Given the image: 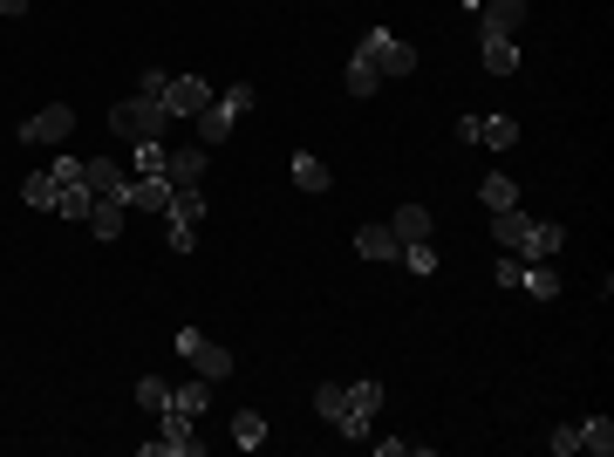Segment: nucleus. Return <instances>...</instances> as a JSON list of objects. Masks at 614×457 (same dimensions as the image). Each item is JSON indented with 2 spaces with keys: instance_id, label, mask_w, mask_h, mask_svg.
Returning a JSON list of instances; mask_svg holds the SVG:
<instances>
[{
  "instance_id": "1",
  "label": "nucleus",
  "mask_w": 614,
  "mask_h": 457,
  "mask_svg": "<svg viewBox=\"0 0 614 457\" xmlns=\"http://www.w3.org/2000/svg\"><path fill=\"white\" fill-rule=\"evenodd\" d=\"M314 410L335 423V437L369 444V423L383 410V382H321V389H314Z\"/></svg>"
},
{
  "instance_id": "2",
  "label": "nucleus",
  "mask_w": 614,
  "mask_h": 457,
  "mask_svg": "<svg viewBox=\"0 0 614 457\" xmlns=\"http://www.w3.org/2000/svg\"><path fill=\"white\" fill-rule=\"evenodd\" d=\"M164 103L157 96H123L110 110V137H123V144H144V137H164Z\"/></svg>"
},
{
  "instance_id": "3",
  "label": "nucleus",
  "mask_w": 614,
  "mask_h": 457,
  "mask_svg": "<svg viewBox=\"0 0 614 457\" xmlns=\"http://www.w3.org/2000/svg\"><path fill=\"white\" fill-rule=\"evenodd\" d=\"M355 55H369V62H376V76H417V48H410V41H396L389 28H369V35L355 41Z\"/></svg>"
},
{
  "instance_id": "4",
  "label": "nucleus",
  "mask_w": 614,
  "mask_h": 457,
  "mask_svg": "<svg viewBox=\"0 0 614 457\" xmlns=\"http://www.w3.org/2000/svg\"><path fill=\"white\" fill-rule=\"evenodd\" d=\"M137 451H144V457H198V451H205V437L192 430V417L164 410V430H157V437H144Z\"/></svg>"
},
{
  "instance_id": "5",
  "label": "nucleus",
  "mask_w": 614,
  "mask_h": 457,
  "mask_svg": "<svg viewBox=\"0 0 614 457\" xmlns=\"http://www.w3.org/2000/svg\"><path fill=\"white\" fill-rule=\"evenodd\" d=\"M178 355H185L205 382H226L232 376V348H219L212 335H198V328H178Z\"/></svg>"
},
{
  "instance_id": "6",
  "label": "nucleus",
  "mask_w": 614,
  "mask_h": 457,
  "mask_svg": "<svg viewBox=\"0 0 614 457\" xmlns=\"http://www.w3.org/2000/svg\"><path fill=\"white\" fill-rule=\"evenodd\" d=\"M69 130H76V110H69V103H48V110H35L21 123V144H62Z\"/></svg>"
},
{
  "instance_id": "7",
  "label": "nucleus",
  "mask_w": 614,
  "mask_h": 457,
  "mask_svg": "<svg viewBox=\"0 0 614 457\" xmlns=\"http://www.w3.org/2000/svg\"><path fill=\"white\" fill-rule=\"evenodd\" d=\"M212 103V82L205 76H171L164 82V116H198Z\"/></svg>"
},
{
  "instance_id": "8",
  "label": "nucleus",
  "mask_w": 614,
  "mask_h": 457,
  "mask_svg": "<svg viewBox=\"0 0 614 457\" xmlns=\"http://www.w3.org/2000/svg\"><path fill=\"white\" fill-rule=\"evenodd\" d=\"M232 130H239V110H232L226 96H212V103L198 110V144H205V151H219Z\"/></svg>"
},
{
  "instance_id": "9",
  "label": "nucleus",
  "mask_w": 614,
  "mask_h": 457,
  "mask_svg": "<svg viewBox=\"0 0 614 457\" xmlns=\"http://www.w3.org/2000/svg\"><path fill=\"white\" fill-rule=\"evenodd\" d=\"M82 185L96 191V198H130V171L110 164V157H82Z\"/></svg>"
},
{
  "instance_id": "10",
  "label": "nucleus",
  "mask_w": 614,
  "mask_h": 457,
  "mask_svg": "<svg viewBox=\"0 0 614 457\" xmlns=\"http://www.w3.org/2000/svg\"><path fill=\"white\" fill-rule=\"evenodd\" d=\"M205 171H212V151H205V144H185V151L164 157V178H171V185H205Z\"/></svg>"
},
{
  "instance_id": "11",
  "label": "nucleus",
  "mask_w": 614,
  "mask_h": 457,
  "mask_svg": "<svg viewBox=\"0 0 614 457\" xmlns=\"http://www.w3.org/2000/svg\"><path fill=\"white\" fill-rule=\"evenodd\" d=\"M123 219H130V198H96V205H89V232H96L103 246L123 232Z\"/></svg>"
},
{
  "instance_id": "12",
  "label": "nucleus",
  "mask_w": 614,
  "mask_h": 457,
  "mask_svg": "<svg viewBox=\"0 0 614 457\" xmlns=\"http://www.w3.org/2000/svg\"><path fill=\"white\" fill-rule=\"evenodd\" d=\"M355 253H362V260H383V267H389V260L403 253V239H396L389 226H362V232H355Z\"/></svg>"
},
{
  "instance_id": "13",
  "label": "nucleus",
  "mask_w": 614,
  "mask_h": 457,
  "mask_svg": "<svg viewBox=\"0 0 614 457\" xmlns=\"http://www.w3.org/2000/svg\"><path fill=\"white\" fill-rule=\"evenodd\" d=\"M567 246V232L553 226V219H533V232H526V246H519V260H553Z\"/></svg>"
},
{
  "instance_id": "14",
  "label": "nucleus",
  "mask_w": 614,
  "mask_h": 457,
  "mask_svg": "<svg viewBox=\"0 0 614 457\" xmlns=\"http://www.w3.org/2000/svg\"><path fill=\"white\" fill-rule=\"evenodd\" d=\"M526 232H533V219H526L519 205H505V212H492V239H499L505 253H519V246H526Z\"/></svg>"
},
{
  "instance_id": "15",
  "label": "nucleus",
  "mask_w": 614,
  "mask_h": 457,
  "mask_svg": "<svg viewBox=\"0 0 614 457\" xmlns=\"http://www.w3.org/2000/svg\"><path fill=\"white\" fill-rule=\"evenodd\" d=\"M171 205V178H130V212H164Z\"/></svg>"
},
{
  "instance_id": "16",
  "label": "nucleus",
  "mask_w": 614,
  "mask_h": 457,
  "mask_svg": "<svg viewBox=\"0 0 614 457\" xmlns=\"http://www.w3.org/2000/svg\"><path fill=\"white\" fill-rule=\"evenodd\" d=\"M526 28V0H492L485 7V35H519Z\"/></svg>"
},
{
  "instance_id": "17",
  "label": "nucleus",
  "mask_w": 614,
  "mask_h": 457,
  "mask_svg": "<svg viewBox=\"0 0 614 457\" xmlns=\"http://www.w3.org/2000/svg\"><path fill=\"white\" fill-rule=\"evenodd\" d=\"M205 403H212V382L198 376V382H171V410L178 417H205Z\"/></svg>"
},
{
  "instance_id": "18",
  "label": "nucleus",
  "mask_w": 614,
  "mask_h": 457,
  "mask_svg": "<svg viewBox=\"0 0 614 457\" xmlns=\"http://www.w3.org/2000/svg\"><path fill=\"white\" fill-rule=\"evenodd\" d=\"M342 89H348V96H376V89H383V76H376V62H369V55H348V69H342Z\"/></svg>"
},
{
  "instance_id": "19",
  "label": "nucleus",
  "mask_w": 614,
  "mask_h": 457,
  "mask_svg": "<svg viewBox=\"0 0 614 457\" xmlns=\"http://www.w3.org/2000/svg\"><path fill=\"white\" fill-rule=\"evenodd\" d=\"M130 157H137V164H130V178H164V137H144V144H130Z\"/></svg>"
},
{
  "instance_id": "20",
  "label": "nucleus",
  "mask_w": 614,
  "mask_h": 457,
  "mask_svg": "<svg viewBox=\"0 0 614 457\" xmlns=\"http://www.w3.org/2000/svg\"><path fill=\"white\" fill-rule=\"evenodd\" d=\"M478 144L512 151V144H519V116H478Z\"/></svg>"
},
{
  "instance_id": "21",
  "label": "nucleus",
  "mask_w": 614,
  "mask_h": 457,
  "mask_svg": "<svg viewBox=\"0 0 614 457\" xmlns=\"http://www.w3.org/2000/svg\"><path fill=\"white\" fill-rule=\"evenodd\" d=\"M287 164H294V185H301V191H314V198L328 191V164H321V157H314V151H294V157H287Z\"/></svg>"
},
{
  "instance_id": "22",
  "label": "nucleus",
  "mask_w": 614,
  "mask_h": 457,
  "mask_svg": "<svg viewBox=\"0 0 614 457\" xmlns=\"http://www.w3.org/2000/svg\"><path fill=\"white\" fill-rule=\"evenodd\" d=\"M485 69H492V76H512V69H519V41L512 35H485Z\"/></svg>"
},
{
  "instance_id": "23",
  "label": "nucleus",
  "mask_w": 614,
  "mask_h": 457,
  "mask_svg": "<svg viewBox=\"0 0 614 457\" xmlns=\"http://www.w3.org/2000/svg\"><path fill=\"white\" fill-rule=\"evenodd\" d=\"M232 444H239V451H260V444H267V417H260V410H239V417H232Z\"/></svg>"
},
{
  "instance_id": "24",
  "label": "nucleus",
  "mask_w": 614,
  "mask_h": 457,
  "mask_svg": "<svg viewBox=\"0 0 614 457\" xmlns=\"http://www.w3.org/2000/svg\"><path fill=\"white\" fill-rule=\"evenodd\" d=\"M519 287H526V294H539V301H553V294H560V273L546 267V260H526V273H519Z\"/></svg>"
},
{
  "instance_id": "25",
  "label": "nucleus",
  "mask_w": 614,
  "mask_h": 457,
  "mask_svg": "<svg viewBox=\"0 0 614 457\" xmlns=\"http://www.w3.org/2000/svg\"><path fill=\"white\" fill-rule=\"evenodd\" d=\"M574 430H580V451H594V457L614 451V423L608 417H587V423H574Z\"/></svg>"
},
{
  "instance_id": "26",
  "label": "nucleus",
  "mask_w": 614,
  "mask_h": 457,
  "mask_svg": "<svg viewBox=\"0 0 614 457\" xmlns=\"http://www.w3.org/2000/svg\"><path fill=\"white\" fill-rule=\"evenodd\" d=\"M478 205H485V212H505V205H519V185H512V178H499V171H492V178L478 185Z\"/></svg>"
},
{
  "instance_id": "27",
  "label": "nucleus",
  "mask_w": 614,
  "mask_h": 457,
  "mask_svg": "<svg viewBox=\"0 0 614 457\" xmlns=\"http://www.w3.org/2000/svg\"><path fill=\"white\" fill-rule=\"evenodd\" d=\"M389 232H396V239H430V212H423V205H396Z\"/></svg>"
},
{
  "instance_id": "28",
  "label": "nucleus",
  "mask_w": 614,
  "mask_h": 457,
  "mask_svg": "<svg viewBox=\"0 0 614 457\" xmlns=\"http://www.w3.org/2000/svg\"><path fill=\"white\" fill-rule=\"evenodd\" d=\"M21 198H28L35 212H55V198H62V185H55V171H35V178L21 185Z\"/></svg>"
},
{
  "instance_id": "29",
  "label": "nucleus",
  "mask_w": 614,
  "mask_h": 457,
  "mask_svg": "<svg viewBox=\"0 0 614 457\" xmlns=\"http://www.w3.org/2000/svg\"><path fill=\"white\" fill-rule=\"evenodd\" d=\"M89 205H96L89 185H62V198H55V212H62V219H82V226H89Z\"/></svg>"
},
{
  "instance_id": "30",
  "label": "nucleus",
  "mask_w": 614,
  "mask_h": 457,
  "mask_svg": "<svg viewBox=\"0 0 614 457\" xmlns=\"http://www.w3.org/2000/svg\"><path fill=\"white\" fill-rule=\"evenodd\" d=\"M396 260H403L410 273H437V246H430V239H403V253H396Z\"/></svg>"
},
{
  "instance_id": "31",
  "label": "nucleus",
  "mask_w": 614,
  "mask_h": 457,
  "mask_svg": "<svg viewBox=\"0 0 614 457\" xmlns=\"http://www.w3.org/2000/svg\"><path fill=\"white\" fill-rule=\"evenodd\" d=\"M137 403H144L151 417H164V410H171V382H164V376H144V382H137Z\"/></svg>"
},
{
  "instance_id": "32",
  "label": "nucleus",
  "mask_w": 614,
  "mask_h": 457,
  "mask_svg": "<svg viewBox=\"0 0 614 457\" xmlns=\"http://www.w3.org/2000/svg\"><path fill=\"white\" fill-rule=\"evenodd\" d=\"M164 246H171V253H192V246H198V226H185V219H164Z\"/></svg>"
},
{
  "instance_id": "33",
  "label": "nucleus",
  "mask_w": 614,
  "mask_h": 457,
  "mask_svg": "<svg viewBox=\"0 0 614 457\" xmlns=\"http://www.w3.org/2000/svg\"><path fill=\"white\" fill-rule=\"evenodd\" d=\"M546 451H553V457H574V451H580V430H574V423L546 430Z\"/></svg>"
},
{
  "instance_id": "34",
  "label": "nucleus",
  "mask_w": 614,
  "mask_h": 457,
  "mask_svg": "<svg viewBox=\"0 0 614 457\" xmlns=\"http://www.w3.org/2000/svg\"><path fill=\"white\" fill-rule=\"evenodd\" d=\"M383 457H430V444H410V437H376Z\"/></svg>"
},
{
  "instance_id": "35",
  "label": "nucleus",
  "mask_w": 614,
  "mask_h": 457,
  "mask_svg": "<svg viewBox=\"0 0 614 457\" xmlns=\"http://www.w3.org/2000/svg\"><path fill=\"white\" fill-rule=\"evenodd\" d=\"M519 273H526V260H519V253H499V267H492V280H499V287H519Z\"/></svg>"
},
{
  "instance_id": "36",
  "label": "nucleus",
  "mask_w": 614,
  "mask_h": 457,
  "mask_svg": "<svg viewBox=\"0 0 614 457\" xmlns=\"http://www.w3.org/2000/svg\"><path fill=\"white\" fill-rule=\"evenodd\" d=\"M164 82H171L164 69H144V76H137V96H157V103H164Z\"/></svg>"
},
{
  "instance_id": "37",
  "label": "nucleus",
  "mask_w": 614,
  "mask_h": 457,
  "mask_svg": "<svg viewBox=\"0 0 614 457\" xmlns=\"http://www.w3.org/2000/svg\"><path fill=\"white\" fill-rule=\"evenodd\" d=\"M226 103H232L239 116H246V110H253V82H232V89H226Z\"/></svg>"
},
{
  "instance_id": "38",
  "label": "nucleus",
  "mask_w": 614,
  "mask_h": 457,
  "mask_svg": "<svg viewBox=\"0 0 614 457\" xmlns=\"http://www.w3.org/2000/svg\"><path fill=\"white\" fill-rule=\"evenodd\" d=\"M0 14H7V21H14V14H28V0H0Z\"/></svg>"
},
{
  "instance_id": "39",
  "label": "nucleus",
  "mask_w": 614,
  "mask_h": 457,
  "mask_svg": "<svg viewBox=\"0 0 614 457\" xmlns=\"http://www.w3.org/2000/svg\"><path fill=\"white\" fill-rule=\"evenodd\" d=\"M464 7H478V0H464Z\"/></svg>"
}]
</instances>
